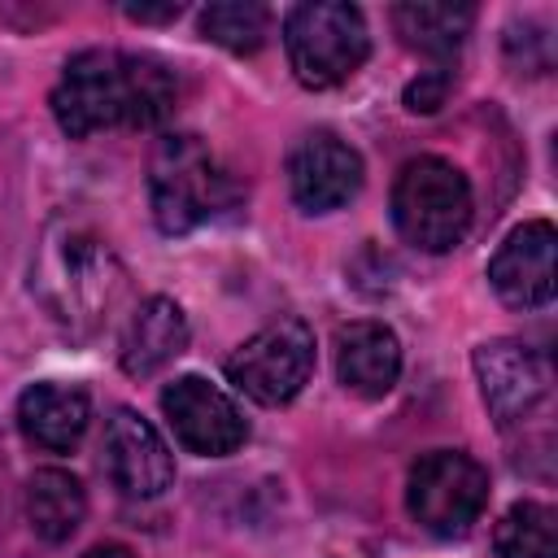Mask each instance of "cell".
<instances>
[{"label":"cell","mask_w":558,"mask_h":558,"mask_svg":"<svg viewBox=\"0 0 558 558\" xmlns=\"http://www.w3.org/2000/svg\"><path fill=\"white\" fill-rule=\"evenodd\" d=\"M179 96L174 74L144 52L87 48L65 61L52 87V118L70 140H87L109 126H157Z\"/></svg>","instance_id":"1"},{"label":"cell","mask_w":558,"mask_h":558,"mask_svg":"<svg viewBox=\"0 0 558 558\" xmlns=\"http://www.w3.org/2000/svg\"><path fill=\"white\" fill-rule=\"evenodd\" d=\"M148 201L157 227L166 235H183L218 218L235 201V187L196 135H166L148 161Z\"/></svg>","instance_id":"2"},{"label":"cell","mask_w":558,"mask_h":558,"mask_svg":"<svg viewBox=\"0 0 558 558\" xmlns=\"http://www.w3.org/2000/svg\"><path fill=\"white\" fill-rule=\"evenodd\" d=\"M471 183L445 157H414L392 183V222L423 253H449L471 227Z\"/></svg>","instance_id":"3"},{"label":"cell","mask_w":558,"mask_h":558,"mask_svg":"<svg viewBox=\"0 0 558 558\" xmlns=\"http://www.w3.org/2000/svg\"><path fill=\"white\" fill-rule=\"evenodd\" d=\"M283 48H288V65L296 74V83L323 92V87H340L344 78H353L371 52V35H366V17L357 4H340V0H314V4H296L283 17Z\"/></svg>","instance_id":"4"},{"label":"cell","mask_w":558,"mask_h":558,"mask_svg":"<svg viewBox=\"0 0 558 558\" xmlns=\"http://www.w3.org/2000/svg\"><path fill=\"white\" fill-rule=\"evenodd\" d=\"M405 506L432 536H466L488 506V471L462 449H432L410 466Z\"/></svg>","instance_id":"5"},{"label":"cell","mask_w":558,"mask_h":558,"mask_svg":"<svg viewBox=\"0 0 558 558\" xmlns=\"http://www.w3.org/2000/svg\"><path fill=\"white\" fill-rule=\"evenodd\" d=\"M314 375V331L301 318H275L231 357L227 379L257 405H288Z\"/></svg>","instance_id":"6"},{"label":"cell","mask_w":558,"mask_h":558,"mask_svg":"<svg viewBox=\"0 0 558 558\" xmlns=\"http://www.w3.org/2000/svg\"><path fill=\"white\" fill-rule=\"evenodd\" d=\"M161 414L174 427V440L201 458H227L248 436L240 405L201 375H179L174 384H166Z\"/></svg>","instance_id":"7"},{"label":"cell","mask_w":558,"mask_h":558,"mask_svg":"<svg viewBox=\"0 0 558 558\" xmlns=\"http://www.w3.org/2000/svg\"><path fill=\"white\" fill-rule=\"evenodd\" d=\"M100 466L122 497H161L174 484V453L140 410H113L100 440Z\"/></svg>","instance_id":"8"},{"label":"cell","mask_w":558,"mask_h":558,"mask_svg":"<svg viewBox=\"0 0 558 558\" xmlns=\"http://www.w3.org/2000/svg\"><path fill=\"white\" fill-rule=\"evenodd\" d=\"M475 375L484 405L501 427L523 423L549 392V366L519 340H484L475 349Z\"/></svg>","instance_id":"9"},{"label":"cell","mask_w":558,"mask_h":558,"mask_svg":"<svg viewBox=\"0 0 558 558\" xmlns=\"http://www.w3.org/2000/svg\"><path fill=\"white\" fill-rule=\"evenodd\" d=\"M288 187H292V201L310 214L340 209L362 187V157L340 135L314 131L288 157Z\"/></svg>","instance_id":"10"},{"label":"cell","mask_w":558,"mask_h":558,"mask_svg":"<svg viewBox=\"0 0 558 558\" xmlns=\"http://www.w3.org/2000/svg\"><path fill=\"white\" fill-rule=\"evenodd\" d=\"M554 222L532 218L523 227H514L501 248L488 262V279L497 288V296L514 310H536L549 305L554 296Z\"/></svg>","instance_id":"11"},{"label":"cell","mask_w":558,"mask_h":558,"mask_svg":"<svg viewBox=\"0 0 558 558\" xmlns=\"http://www.w3.org/2000/svg\"><path fill=\"white\" fill-rule=\"evenodd\" d=\"M336 375L349 392L375 401L401 375V344L384 323H349L336 331Z\"/></svg>","instance_id":"12"},{"label":"cell","mask_w":558,"mask_h":558,"mask_svg":"<svg viewBox=\"0 0 558 558\" xmlns=\"http://www.w3.org/2000/svg\"><path fill=\"white\" fill-rule=\"evenodd\" d=\"M87 418H92V401L78 384H31L22 397H17V423L26 432V440H35L39 449H52V453H65L83 440L87 432Z\"/></svg>","instance_id":"13"},{"label":"cell","mask_w":558,"mask_h":558,"mask_svg":"<svg viewBox=\"0 0 558 558\" xmlns=\"http://www.w3.org/2000/svg\"><path fill=\"white\" fill-rule=\"evenodd\" d=\"M183 349H187V318H183V310L170 296H148L131 314L118 357H122L126 375L144 379V375H157L166 362H174Z\"/></svg>","instance_id":"14"},{"label":"cell","mask_w":558,"mask_h":558,"mask_svg":"<svg viewBox=\"0 0 558 558\" xmlns=\"http://www.w3.org/2000/svg\"><path fill=\"white\" fill-rule=\"evenodd\" d=\"M83 514H87V493L70 471L44 466L26 480V519L44 541H52V545L70 541L78 532Z\"/></svg>","instance_id":"15"},{"label":"cell","mask_w":558,"mask_h":558,"mask_svg":"<svg viewBox=\"0 0 558 558\" xmlns=\"http://www.w3.org/2000/svg\"><path fill=\"white\" fill-rule=\"evenodd\" d=\"M471 22H475V4H397L392 9L397 35L410 48L440 57V65L462 48V39L471 35Z\"/></svg>","instance_id":"16"},{"label":"cell","mask_w":558,"mask_h":558,"mask_svg":"<svg viewBox=\"0 0 558 558\" xmlns=\"http://www.w3.org/2000/svg\"><path fill=\"white\" fill-rule=\"evenodd\" d=\"M497 558H558V514L541 501H519L493 532Z\"/></svg>","instance_id":"17"},{"label":"cell","mask_w":558,"mask_h":558,"mask_svg":"<svg viewBox=\"0 0 558 558\" xmlns=\"http://www.w3.org/2000/svg\"><path fill=\"white\" fill-rule=\"evenodd\" d=\"M201 35L227 52H257L270 35V9L253 0H227L201 9Z\"/></svg>","instance_id":"18"},{"label":"cell","mask_w":558,"mask_h":558,"mask_svg":"<svg viewBox=\"0 0 558 558\" xmlns=\"http://www.w3.org/2000/svg\"><path fill=\"white\" fill-rule=\"evenodd\" d=\"M449 83H453L449 65H436V70H427L423 78H414V83L405 87V105H410L414 113H436V109L445 105V96H449Z\"/></svg>","instance_id":"19"},{"label":"cell","mask_w":558,"mask_h":558,"mask_svg":"<svg viewBox=\"0 0 558 558\" xmlns=\"http://www.w3.org/2000/svg\"><path fill=\"white\" fill-rule=\"evenodd\" d=\"M122 13L131 22H174L183 13V4H174V0H166V4H122Z\"/></svg>","instance_id":"20"},{"label":"cell","mask_w":558,"mask_h":558,"mask_svg":"<svg viewBox=\"0 0 558 558\" xmlns=\"http://www.w3.org/2000/svg\"><path fill=\"white\" fill-rule=\"evenodd\" d=\"M83 558H135L126 545H96V549H87Z\"/></svg>","instance_id":"21"}]
</instances>
